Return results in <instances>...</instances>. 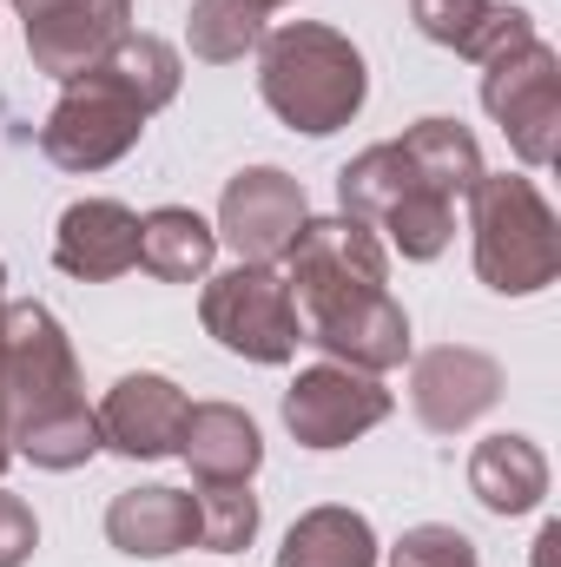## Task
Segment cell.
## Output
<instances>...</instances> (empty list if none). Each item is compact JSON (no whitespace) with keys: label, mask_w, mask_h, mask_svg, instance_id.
Instances as JSON below:
<instances>
[{"label":"cell","mask_w":561,"mask_h":567,"mask_svg":"<svg viewBox=\"0 0 561 567\" xmlns=\"http://www.w3.org/2000/svg\"><path fill=\"white\" fill-rule=\"evenodd\" d=\"M0 383H7V416H13V455L33 468H86L100 455V416L86 410L73 343L60 317L33 297L7 303L0 323Z\"/></svg>","instance_id":"6da1fadb"},{"label":"cell","mask_w":561,"mask_h":567,"mask_svg":"<svg viewBox=\"0 0 561 567\" xmlns=\"http://www.w3.org/2000/svg\"><path fill=\"white\" fill-rule=\"evenodd\" d=\"M258 93L290 133L324 140L364 113L370 66L350 47V33H337L324 20H290L258 40Z\"/></svg>","instance_id":"7a4b0ae2"},{"label":"cell","mask_w":561,"mask_h":567,"mask_svg":"<svg viewBox=\"0 0 561 567\" xmlns=\"http://www.w3.org/2000/svg\"><path fill=\"white\" fill-rule=\"evenodd\" d=\"M476 231V278L502 297H536L561 278V225L555 205L522 172H482L469 192Z\"/></svg>","instance_id":"3957f363"},{"label":"cell","mask_w":561,"mask_h":567,"mask_svg":"<svg viewBox=\"0 0 561 567\" xmlns=\"http://www.w3.org/2000/svg\"><path fill=\"white\" fill-rule=\"evenodd\" d=\"M145 120H152V106L126 86V73L113 60H100L60 86V100L40 126V152L60 172H106L140 145Z\"/></svg>","instance_id":"277c9868"},{"label":"cell","mask_w":561,"mask_h":567,"mask_svg":"<svg viewBox=\"0 0 561 567\" xmlns=\"http://www.w3.org/2000/svg\"><path fill=\"white\" fill-rule=\"evenodd\" d=\"M278 265H284V284H290L304 323H317L330 310H350V303H364V297H377L390 284L384 238L364 218H344V212L337 218H304Z\"/></svg>","instance_id":"5b68a950"},{"label":"cell","mask_w":561,"mask_h":567,"mask_svg":"<svg viewBox=\"0 0 561 567\" xmlns=\"http://www.w3.org/2000/svg\"><path fill=\"white\" fill-rule=\"evenodd\" d=\"M198 323H205V337H218V350H232L245 363H290L304 343V317H297V297L278 265H232V271L205 278Z\"/></svg>","instance_id":"8992f818"},{"label":"cell","mask_w":561,"mask_h":567,"mask_svg":"<svg viewBox=\"0 0 561 567\" xmlns=\"http://www.w3.org/2000/svg\"><path fill=\"white\" fill-rule=\"evenodd\" d=\"M482 113L502 126L509 152L542 172L555 165V145H561V60L555 47L536 33L522 40L516 53H496L482 66Z\"/></svg>","instance_id":"52a82bcc"},{"label":"cell","mask_w":561,"mask_h":567,"mask_svg":"<svg viewBox=\"0 0 561 567\" xmlns=\"http://www.w3.org/2000/svg\"><path fill=\"white\" fill-rule=\"evenodd\" d=\"M390 410H397V396L384 390V377H364V370L330 363V357L297 370L284 390V429L297 449H344L377 423H390Z\"/></svg>","instance_id":"ba28073f"},{"label":"cell","mask_w":561,"mask_h":567,"mask_svg":"<svg viewBox=\"0 0 561 567\" xmlns=\"http://www.w3.org/2000/svg\"><path fill=\"white\" fill-rule=\"evenodd\" d=\"M27 27V53L60 86L86 66H100L133 33V0H7Z\"/></svg>","instance_id":"9c48e42d"},{"label":"cell","mask_w":561,"mask_h":567,"mask_svg":"<svg viewBox=\"0 0 561 567\" xmlns=\"http://www.w3.org/2000/svg\"><path fill=\"white\" fill-rule=\"evenodd\" d=\"M304 218H310V198L284 165H245L225 185L212 231H218V245H232L238 265H278Z\"/></svg>","instance_id":"30bf717a"},{"label":"cell","mask_w":561,"mask_h":567,"mask_svg":"<svg viewBox=\"0 0 561 567\" xmlns=\"http://www.w3.org/2000/svg\"><path fill=\"white\" fill-rule=\"evenodd\" d=\"M502 403V363L476 343H436L410 363V410L429 435H462Z\"/></svg>","instance_id":"8fae6325"},{"label":"cell","mask_w":561,"mask_h":567,"mask_svg":"<svg viewBox=\"0 0 561 567\" xmlns=\"http://www.w3.org/2000/svg\"><path fill=\"white\" fill-rule=\"evenodd\" d=\"M185 410L192 396L159 377V370H133L106 390V403L93 410L100 416V449L126 455V462H165L178 455V429H185Z\"/></svg>","instance_id":"7c38bea8"},{"label":"cell","mask_w":561,"mask_h":567,"mask_svg":"<svg viewBox=\"0 0 561 567\" xmlns=\"http://www.w3.org/2000/svg\"><path fill=\"white\" fill-rule=\"evenodd\" d=\"M53 265L80 284L126 278L140 265V212L120 198H73L53 225Z\"/></svg>","instance_id":"4fadbf2b"},{"label":"cell","mask_w":561,"mask_h":567,"mask_svg":"<svg viewBox=\"0 0 561 567\" xmlns=\"http://www.w3.org/2000/svg\"><path fill=\"white\" fill-rule=\"evenodd\" d=\"M304 343H317L330 363L384 377V370H397L410 357V317H404V303L390 290H377V297H364L350 310H330V317L304 323Z\"/></svg>","instance_id":"5bb4252c"},{"label":"cell","mask_w":561,"mask_h":567,"mask_svg":"<svg viewBox=\"0 0 561 567\" xmlns=\"http://www.w3.org/2000/svg\"><path fill=\"white\" fill-rule=\"evenodd\" d=\"M410 20H417L422 40H436V47H449L456 60H476V66L536 40L529 7H509V0H410Z\"/></svg>","instance_id":"9a60e30c"},{"label":"cell","mask_w":561,"mask_h":567,"mask_svg":"<svg viewBox=\"0 0 561 567\" xmlns=\"http://www.w3.org/2000/svg\"><path fill=\"white\" fill-rule=\"evenodd\" d=\"M106 542L133 561H165L198 542V502L192 488H126L106 508Z\"/></svg>","instance_id":"2e32d148"},{"label":"cell","mask_w":561,"mask_h":567,"mask_svg":"<svg viewBox=\"0 0 561 567\" xmlns=\"http://www.w3.org/2000/svg\"><path fill=\"white\" fill-rule=\"evenodd\" d=\"M469 495L489 515H502V522L509 515H536L549 502V455H542V442L536 435H516V429L482 435L469 449Z\"/></svg>","instance_id":"e0dca14e"},{"label":"cell","mask_w":561,"mask_h":567,"mask_svg":"<svg viewBox=\"0 0 561 567\" xmlns=\"http://www.w3.org/2000/svg\"><path fill=\"white\" fill-rule=\"evenodd\" d=\"M178 455L198 482H252L265 462V435L238 403H192L178 429Z\"/></svg>","instance_id":"ac0fdd59"},{"label":"cell","mask_w":561,"mask_h":567,"mask_svg":"<svg viewBox=\"0 0 561 567\" xmlns=\"http://www.w3.org/2000/svg\"><path fill=\"white\" fill-rule=\"evenodd\" d=\"M397 152H404V165L417 172L422 192H436V198H449V205H462V198L476 192V178L489 172V165H482V145H476V133H469L462 120H417V126L397 140Z\"/></svg>","instance_id":"d6986e66"},{"label":"cell","mask_w":561,"mask_h":567,"mask_svg":"<svg viewBox=\"0 0 561 567\" xmlns=\"http://www.w3.org/2000/svg\"><path fill=\"white\" fill-rule=\"evenodd\" d=\"M377 528L370 515L357 508H304L290 528H284V548H278V567H377Z\"/></svg>","instance_id":"ffe728a7"},{"label":"cell","mask_w":561,"mask_h":567,"mask_svg":"<svg viewBox=\"0 0 561 567\" xmlns=\"http://www.w3.org/2000/svg\"><path fill=\"white\" fill-rule=\"evenodd\" d=\"M218 258V231L192 205H159L140 218V265L159 284H205Z\"/></svg>","instance_id":"44dd1931"},{"label":"cell","mask_w":561,"mask_h":567,"mask_svg":"<svg viewBox=\"0 0 561 567\" xmlns=\"http://www.w3.org/2000/svg\"><path fill=\"white\" fill-rule=\"evenodd\" d=\"M265 20H272L265 0H192V13H185V47H192V60H205V66H232V60L258 53V40L272 33Z\"/></svg>","instance_id":"7402d4cb"},{"label":"cell","mask_w":561,"mask_h":567,"mask_svg":"<svg viewBox=\"0 0 561 567\" xmlns=\"http://www.w3.org/2000/svg\"><path fill=\"white\" fill-rule=\"evenodd\" d=\"M417 185V172L404 165V152H397V140L370 145V152H357L344 172H337V205H344V218H364L370 231L397 212V198Z\"/></svg>","instance_id":"603a6c76"},{"label":"cell","mask_w":561,"mask_h":567,"mask_svg":"<svg viewBox=\"0 0 561 567\" xmlns=\"http://www.w3.org/2000/svg\"><path fill=\"white\" fill-rule=\"evenodd\" d=\"M198 548L212 555H245L258 542V495L252 482H198Z\"/></svg>","instance_id":"cb8c5ba5"},{"label":"cell","mask_w":561,"mask_h":567,"mask_svg":"<svg viewBox=\"0 0 561 567\" xmlns=\"http://www.w3.org/2000/svg\"><path fill=\"white\" fill-rule=\"evenodd\" d=\"M377 231H390V245H397L410 265H429V258H442L449 238H456V205L436 198V192H422V185H410V192L397 198V212H390Z\"/></svg>","instance_id":"d4e9b609"},{"label":"cell","mask_w":561,"mask_h":567,"mask_svg":"<svg viewBox=\"0 0 561 567\" xmlns=\"http://www.w3.org/2000/svg\"><path fill=\"white\" fill-rule=\"evenodd\" d=\"M106 60L126 73V86L140 93L152 113H165V106L178 100V80H185V66H178V47H172V40H159V33H126V40H120Z\"/></svg>","instance_id":"484cf974"},{"label":"cell","mask_w":561,"mask_h":567,"mask_svg":"<svg viewBox=\"0 0 561 567\" xmlns=\"http://www.w3.org/2000/svg\"><path fill=\"white\" fill-rule=\"evenodd\" d=\"M390 567H482V555L462 528L422 522V528H404V542L390 548Z\"/></svg>","instance_id":"4316f807"},{"label":"cell","mask_w":561,"mask_h":567,"mask_svg":"<svg viewBox=\"0 0 561 567\" xmlns=\"http://www.w3.org/2000/svg\"><path fill=\"white\" fill-rule=\"evenodd\" d=\"M33 548H40V522H33V508H27L13 488H0V567H27Z\"/></svg>","instance_id":"83f0119b"},{"label":"cell","mask_w":561,"mask_h":567,"mask_svg":"<svg viewBox=\"0 0 561 567\" xmlns=\"http://www.w3.org/2000/svg\"><path fill=\"white\" fill-rule=\"evenodd\" d=\"M13 462V416H7V383H0V475Z\"/></svg>","instance_id":"f1b7e54d"},{"label":"cell","mask_w":561,"mask_h":567,"mask_svg":"<svg viewBox=\"0 0 561 567\" xmlns=\"http://www.w3.org/2000/svg\"><path fill=\"white\" fill-rule=\"evenodd\" d=\"M555 548H561V528L549 522V528L536 535V567H555Z\"/></svg>","instance_id":"f546056e"},{"label":"cell","mask_w":561,"mask_h":567,"mask_svg":"<svg viewBox=\"0 0 561 567\" xmlns=\"http://www.w3.org/2000/svg\"><path fill=\"white\" fill-rule=\"evenodd\" d=\"M0 323H7V265H0Z\"/></svg>","instance_id":"4dcf8cb0"},{"label":"cell","mask_w":561,"mask_h":567,"mask_svg":"<svg viewBox=\"0 0 561 567\" xmlns=\"http://www.w3.org/2000/svg\"><path fill=\"white\" fill-rule=\"evenodd\" d=\"M265 7H290V0H265Z\"/></svg>","instance_id":"1f68e13d"}]
</instances>
